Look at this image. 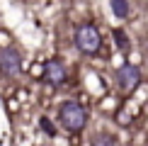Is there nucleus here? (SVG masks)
Wrapping results in <instances>:
<instances>
[{
    "label": "nucleus",
    "instance_id": "0eeeda50",
    "mask_svg": "<svg viewBox=\"0 0 148 146\" xmlns=\"http://www.w3.org/2000/svg\"><path fill=\"white\" fill-rule=\"evenodd\" d=\"M39 127H41V129H44V132L49 134V136H56V127L51 124V119H46V117H41V119H39Z\"/></svg>",
    "mask_w": 148,
    "mask_h": 146
},
{
    "label": "nucleus",
    "instance_id": "6e6552de",
    "mask_svg": "<svg viewBox=\"0 0 148 146\" xmlns=\"http://www.w3.org/2000/svg\"><path fill=\"white\" fill-rule=\"evenodd\" d=\"M114 41H116V46H119V49H126L129 46V39H126V34L121 32V29H116V32H114Z\"/></svg>",
    "mask_w": 148,
    "mask_h": 146
},
{
    "label": "nucleus",
    "instance_id": "39448f33",
    "mask_svg": "<svg viewBox=\"0 0 148 146\" xmlns=\"http://www.w3.org/2000/svg\"><path fill=\"white\" fill-rule=\"evenodd\" d=\"M44 78L51 85H61L66 81V66L61 63L58 59H51V61H46L44 63Z\"/></svg>",
    "mask_w": 148,
    "mask_h": 146
},
{
    "label": "nucleus",
    "instance_id": "f257e3e1",
    "mask_svg": "<svg viewBox=\"0 0 148 146\" xmlns=\"http://www.w3.org/2000/svg\"><path fill=\"white\" fill-rule=\"evenodd\" d=\"M58 119L68 132H83L88 124V112L78 102H63L58 110Z\"/></svg>",
    "mask_w": 148,
    "mask_h": 146
},
{
    "label": "nucleus",
    "instance_id": "7ed1b4c3",
    "mask_svg": "<svg viewBox=\"0 0 148 146\" xmlns=\"http://www.w3.org/2000/svg\"><path fill=\"white\" fill-rule=\"evenodd\" d=\"M116 83H119V88H121V90L131 93V90L141 83V71L136 68V66H131V63L121 66V68L116 71Z\"/></svg>",
    "mask_w": 148,
    "mask_h": 146
},
{
    "label": "nucleus",
    "instance_id": "f03ea898",
    "mask_svg": "<svg viewBox=\"0 0 148 146\" xmlns=\"http://www.w3.org/2000/svg\"><path fill=\"white\" fill-rule=\"evenodd\" d=\"M75 46L83 54H97L100 46H102V36H100V32H97L92 24H83V27H78V32H75Z\"/></svg>",
    "mask_w": 148,
    "mask_h": 146
},
{
    "label": "nucleus",
    "instance_id": "423d86ee",
    "mask_svg": "<svg viewBox=\"0 0 148 146\" xmlns=\"http://www.w3.org/2000/svg\"><path fill=\"white\" fill-rule=\"evenodd\" d=\"M112 12H114V17L124 20V17L129 15V3L126 0H112Z\"/></svg>",
    "mask_w": 148,
    "mask_h": 146
},
{
    "label": "nucleus",
    "instance_id": "20e7f679",
    "mask_svg": "<svg viewBox=\"0 0 148 146\" xmlns=\"http://www.w3.org/2000/svg\"><path fill=\"white\" fill-rule=\"evenodd\" d=\"M22 68V56L15 49H3L0 51V73L3 76H17Z\"/></svg>",
    "mask_w": 148,
    "mask_h": 146
}]
</instances>
